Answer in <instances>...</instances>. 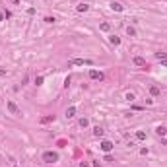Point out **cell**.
I'll return each instance as SVG.
<instances>
[{
  "label": "cell",
  "mask_w": 167,
  "mask_h": 167,
  "mask_svg": "<svg viewBox=\"0 0 167 167\" xmlns=\"http://www.w3.org/2000/svg\"><path fill=\"white\" fill-rule=\"evenodd\" d=\"M43 161H45V163H54V161H58V154H54V152H45V154H43Z\"/></svg>",
  "instance_id": "obj_1"
},
{
  "label": "cell",
  "mask_w": 167,
  "mask_h": 167,
  "mask_svg": "<svg viewBox=\"0 0 167 167\" xmlns=\"http://www.w3.org/2000/svg\"><path fill=\"white\" fill-rule=\"evenodd\" d=\"M8 111H10L12 115H22V111L18 109V105H16L14 101H8Z\"/></svg>",
  "instance_id": "obj_2"
},
{
  "label": "cell",
  "mask_w": 167,
  "mask_h": 167,
  "mask_svg": "<svg viewBox=\"0 0 167 167\" xmlns=\"http://www.w3.org/2000/svg\"><path fill=\"white\" fill-rule=\"evenodd\" d=\"M70 64L82 66V64H91V60H84V58H74V60H70Z\"/></svg>",
  "instance_id": "obj_3"
},
{
  "label": "cell",
  "mask_w": 167,
  "mask_h": 167,
  "mask_svg": "<svg viewBox=\"0 0 167 167\" xmlns=\"http://www.w3.org/2000/svg\"><path fill=\"white\" fill-rule=\"evenodd\" d=\"M89 78L91 80H103V74L97 72V70H89Z\"/></svg>",
  "instance_id": "obj_4"
},
{
  "label": "cell",
  "mask_w": 167,
  "mask_h": 167,
  "mask_svg": "<svg viewBox=\"0 0 167 167\" xmlns=\"http://www.w3.org/2000/svg\"><path fill=\"white\" fill-rule=\"evenodd\" d=\"M101 150L103 152H111V150H113V144H111L109 140H103L101 142Z\"/></svg>",
  "instance_id": "obj_5"
},
{
  "label": "cell",
  "mask_w": 167,
  "mask_h": 167,
  "mask_svg": "<svg viewBox=\"0 0 167 167\" xmlns=\"http://www.w3.org/2000/svg\"><path fill=\"white\" fill-rule=\"evenodd\" d=\"M134 64L136 66H146V68H148V64H146V60L142 57H134Z\"/></svg>",
  "instance_id": "obj_6"
},
{
  "label": "cell",
  "mask_w": 167,
  "mask_h": 167,
  "mask_svg": "<svg viewBox=\"0 0 167 167\" xmlns=\"http://www.w3.org/2000/svg\"><path fill=\"white\" fill-rule=\"evenodd\" d=\"M150 93H152V95H154V97H157L159 93H161V89H159L157 86H152V88H150Z\"/></svg>",
  "instance_id": "obj_7"
},
{
  "label": "cell",
  "mask_w": 167,
  "mask_h": 167,
  "mask_svg": "<svg viewBox=\"0 0 167 167\" xmlns=\"http://www.w3.org/2000/svg\"><path fill=\"white\" fill-rule=\"evenodd\" d=\"M53 120H54V115H47V117H43V119H41V123L47 124V123H53Z\"/></svg>",
  "instance_id": "obj_8"
},
{
  "label": "cell",
  "mask_w": 167,
  "mask_h": 167,
  "mask_svg": "<svg viewBox=\"0 0 167 167\" xmlns=\"http://www.w3.org/2000/svg\"><path fill=\"white\" fill-rule=\"evenodd\" d=\"M74 115H76V107H68V109H66V117H68V119L74 117Z\"/></svg>",
  "instance_id": "obj_9"
},
{
  "label": "cell",
  "mask_w": 167,
  "mask_h": 167,
  "mask_svg": "<svg viewBox=\"0 0 167 167\" xmlns=\"http://www.w3.org/2000/svg\"><path fill=\"white\" fill-rule=\"evenodd\" d=\"M93 134H95L97 138H101L103 136V128L101 126H95V128H93Z\"/></svg>",
  "instance_id": "obj_10"
},
{
  "label": "cell",
  "mask_w": 167,
  "mask_h": 167,
  "mask_svg": "<svg viewBox=\"0 0 167 167\" xmlns=\"http://www.w3.org/2000/svg\"><path fill=\"white\" fill-rule=\"evenodd\" d=\"M111 8H113L115 12H123V6H120L119 2H113V4H111Z\"/></svg>",
  "instance_id": "obj_11"
},
{
  "label": "cell",
  "mask_w": 167,
  "mask_h": 167,
  "mask_svg": "<svg viewBox=\"0 0 167 167\" xmlns=\"http://www.w3.org/2000/svg\"><path fill=\"white\" fill-rule=\"evenodd\" d=\"M88 8H89L88 4H80L78 8H76V10H78V12H88Z\"/></svg>",
  "instance_id": "obj_12"
},
{
  "label": "cell",
  "mask_w": 167,
  "mask_h": 167,
  "mask_svg": "<svg viewBox=\"0 0 167 167\" xmlns=\"http://www.w3.org/2000/svg\"><path fill=\"white\" fill-rule=\"evenodd\" d=\"M136 138H138V140H146V132L138 130V132H136Z\"/></svg>",
  "instance_id": "obj_13"
},
{
  "label": "cell",
  "mask_w": 167,
  "mask_h": 167,
  "mask_svg": "<svg viewBox=\"0 0 167 167\" xmlns=\"http://www.w3.org/2000/svg\"><path fill=\"white\" fill-rule=\"evenodd\" d=\"M88 124H89V120H88V119H80V126H82V128H86Z\"/></svg>",
  "instance_id": "obj_14"
},
{
  "label": "cell",
  "mask_w": 167,
  "mask_h": 167,
  "mask_svg": "<svg viewBox=\"0 0 167 167\" xmlns=\"http://www.w3.org/2000/svg\"><path fill=\"white\" fill-rule=\"evenodd\" d=\"M111 43H113V45H120V39L117 35H113V37H111Z\"/></svg>",
  "instance_id": "obj_15"
},
{
  "label": "cell",
  "mask_w": 167,
  "mask_h": 167,
  "mask_svg": "<svg viewBox=\"0 0 167 167\" xmlns=\"http://www.w3.org/2000/svg\"><path fill=\"white\" fill-rule=\"evenodd\" d=\"M155 57H157L159 60H165V58H167V53H155Z\"/></svg>",
  "instance_id": "obj_16"
},
{
  "label": "cell",
  "mask_w": 167,
  "mask_h": 167,
  "mask_svg": "<svg viewBox=\"0 0 167 167\" xmlns=\"http://www.w3.org/2000/svg\"><path fill=\"white\" fill-rule=\"evenodd\" d=\"M155 132H157V134H159V136H163V134H165V128H163V126H157V130H155Z\"/></svg>",
  "instance_id": "obj_17"
},
{
  "label": "cell",
  "mask_w": 167,
  "mask_h": 167,
  "mask_svg": "<svg viewBox=\"0 0 167 167\" xmlns=\"http://www.w3.org/2000/svg\"><path fill=\"white\" fill-rule=\"evenodd\" d=\"M41 84H43V76H37L35 78V86H41Z\"/></svg>",
  "instance_id": "obj_18"
},
{
  "label": "cell",
  "mask_w": 167,
  "mask_h": 167,
  "mask_svg": "<svg viewBox=\"0 0 167 167\" xmlns=\"http://www.w3.org/2000/svg\"><path fill=\"white\" fill-rule=\"evenodd\" d=\"M109 27H111L109 23H101V31H109Z\"/></svg>",
  "instance_id": "obj_19"
},
{
  "label": "cell",
  "mask_w": 167,
  "mask_h": 167,
  "mask_svg": "<svg viewBox=\"0 0 167 167\" xmlns=\"http://www.w3.org/2000/svg\"><path fill=\"white\" fill-rule=\"evenodd\" d=\"M126 33H128V35H134L136 31H134V27H126Z\"/></svg>",
  "instance_id": "obj_20"
},
{
  "label": "cell",
  "mask_w": 167,
  "mask_h": 167,
  "mask_svg": "<svg viewBox=\"0 0 167 167\" xmlns=\"http://www.w3.org/2000/svg\"><path fill=\"white\" fill-rule=\"evenodd\" d=\"M126 99L128 101H134V93H126Z\"/></svg>",
  "instance_id": "obj_21"
},
{
  "label": "cell",
  "mask_w": 167,
  "mask_h": 167,
  "mask_svg": "<svg viewBox=\"0 0 167 167\" xmlns=\"http://www.w3.org/2000/svg\"><path fill=\"white\" fill-rule=\"evenodd\" d=\"M45 22H47V23H53V22H57V20H54V18H51V16H49V18H45Z\"/></svg>",
  "instance_id": "obj_22"
},
{
  "label": "cell",
  "mask_w": 167,
  "mask_h": 167,
  "mask_svg": "<svg viewBox=\"0 0 167 167\" xmlns=\"http://www.w3.org/2000/svg\"><path fill=\"white\" fill-rule=\"evenodd\" d=\"M91 167H101V163H99V161H93V163H91Z\"/></svg>",
  "instance_id": "obj_23"
},
{
  "label": "cell",
  "mask_w": 167,
  "mask_h": 167,
  "mask_svg": "<svg viewBox=\"0 0 167 167\" xmlns=\"http://www.w3.org/2000/svg\"><path fill=\"white\" fill-rule=\"evenodd\" d=\"M80 167H89V163H86V161H82V163H80Z\"/></svg>",
  "instance_id": "obj_24"
}]
</instances>
